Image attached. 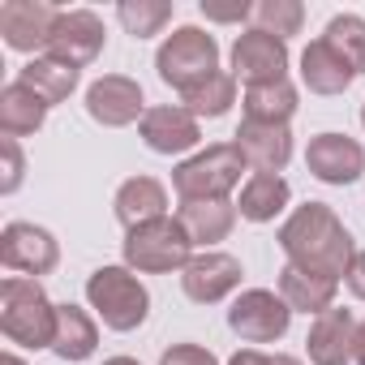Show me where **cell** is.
I'll return each instance as SVG.
<instances>
[{
    "label": "cell",
    "instance_id": "23",
    "mask_svg": "<svg viewBox=\"0 0 365 365\" xmlns=\"http://www.w3.org/2000/svg\"><path fill=\"white\" fill-rule=\"evenodd\" d=\"M99 348V331H95V318L78 305H56V339H52V352L61 361H86L91 352Z\"/></svg>",
    "mask_w": 365,
    "mask_h": 365
},
{
    "label": "cell",
    "instance_id": "8",
    "mask_svg": "<svg viewBox=\"0 0 365 365\" xmlns=\"http://www.w3.org/2000/svg\"><path fill=\"white\" fill-rule=\"evenodd\" d=\"M0 262L9 271H22V275H48L61 262V245H56V237L48 228L18 220V224H9L0 232Z\"/></svg>",
    "mask_w": 365,
    "mask_h": 365
},
{
    "label": "cell",
    "instance_id": "7",
    "mask_svg": "<svg viewBox=\"0 0 365 365\" xmlns=\"http://www.w3.org/2000/svg\"><path fill=\"white\" fill-rule=\"evenodd\" d=\"M288 322H292L288 301L275 297V292H267V288L241 292V297L232 301V309H228V327H232L245 344H271V339H279V335L288 331Z\"/></svg>",
    "mask_w": 365,
    "mask_h": 365
},
{
    "label": "cell",
    "instance_id": "13",
    "mask_svg": "<svg viewBox=\"0 0 365 365\" xmlns=\"http://www.w3.org/2000/svg\"><path fill=\"white\" fill-rule=\"evenodd\" d=\"M86 112H91V120H99V125H108V129H125V125H133L138 116H146V108H142V86H138L133 78H125V73H103V78L91 82V91H86Z\"/></svg>",
    "mask_w": 365,
    "mask_h": 365
},
{
    "label": "cell",
    "instance_id": "15",
    "mask_svg": "<svg viewBox=\"0 0 365 365\" xmlns=\"http://www.w3.org/2000/svg\"><path fill=\"white\" fill-rule=\"evenodd\" d=\"M142 142L155 150V155H180L202 142V129H198V116L185 112V108H146L142 116Z\"/></svg>",
    "mask_w": 365,
    "mask_h": 365
},
{
    "label": "cell",
    "instance_id": "28",
    "mask_svg": "<svg viewBox=\"0 0 365 365\" xmlns=\"http://www.w3.org/2000/svg\"><path fill=\"white\" fill-rule=\"evenodd\" d=\"M116 18H120V26L133 39H150V35H159L172 22V5L168 0H125V5L116 9Z\"/></svg>",
    "mask_w": 365,
    "mask_h": 365
},
{
    "label": "cell",
    "instance_id": "16",
    "mask_svg": "<svg viewBox=\"0 0 365 365\" xmlns=\"http://www.w3.org/2000/svg\"><path fill=\"white\" fill-rule=\"evenodd\" d=\"M305 348H309V361L314 365H348L352 361V348H356V318L348 309H327L314 318L309 335H305Z\"/></svg>",
    "mask_w": 365,
    "mask_h": 365
},
{
    "label": "cell",
    "instance_id": "17",
    "mask_svg": "<svg viewBox=\"0 0 365 365\" xmlns=\"http://www.w3.org/2000/svg\"><path fill=\"white\" fill-rule=\"evenodd\" d=\"M237 150L245 155V163L254 172H284V163L292 159V133L288 125H258V120H245L237 129Z\"/></svg>",
    "mask_w": 365,
    "mask_h": 365
},
{
    "label": "cell",
    "instance_id": "19",
    "mask_svg": "<svg viewBox=\"0 0 365 365\" xmlns=\"http://www.w3.org/2000/svg\"><path fill=\"white\" fill-rule=\"evenodd\" d=\"M301 82H305L314 95H344V91L356 82V73H352V65H348L327 39H314V43L301 52Z\"/></svg>",
    "mask_w": 365,
    "mask_h": 365
},
{
    "label": "cell",
    "instance_id": "2",
    "mask_svg": "<svg viewBox=\"0 0 365 365\" xmlns=\"http://www.w3.org/2000/svg\"><path fill=\"white\" fill-rule=\"evenodd\" d=\"M0 331L22 348H52L56 339V305L35 279L9 275L0 284Z\"/></svg>",
    "mask_w": 365,
    "mask_h": 365
},
{
    "label": "cell",
    "instance_id": "5",
    "mask_svg": "<svg viewBox=\"0 0 365 365\" xmlns=\"http://www.w3.org/2000/svg\"><path fill=\"white\" fill-rule=\"evenodd\" d=\"M194 241L190 232L180 228V220H150V224H138L125 232V262L133 271H146V275H168V271H185L194 262Z\"/></svg>",
    "mask_w": 365,
    "mask_h": 365
},
{
    "label": "cell",
    "instance_id": "18",
    "mask_svg": "<svg viewBox=\"0 0 365 365\" xmlns=\"http://www.w3.org/2000/svg\"><path fill=\"white\" fill-rule=\"evenodd\" d=\"M176 220H180V228L190 232L194 245H215V241H224L232 232L237 207L228 198H185L180 211H176Z\"/></svg>",
    "mask_w": 365,
    "mask_h": 365
},
{
    "label": "cell",
    "instance_id": "22",
    "mask_svg": "<svg viewBox=\"0 0 365 365\" xmlns=\"http://www.w3.org/2000/svg\"><path fill=\"white\" fill-rule=\"evenodd\" d=\"M43 120H48V103L26 82H9L5 91H0V129H5V138L39 133Z\"/></svg>",
    "mask_w": 365,
    "mask_h": 365
},
{
    "label": "cell",
    "instance_id": "9",
    "mask_svg": "<svg viewBox=\"0 0 365 365\" xmlns=\"http://www.w3.org/2000/svg\"><path fill=\"white\" fill-rule=\"evenodd\" d=\"M56 22H61V9L48 5V0H5L0 5V35L14 52L48 48Z\"/></svg>",
    "mask_w": 365,
    "mask_h": 365
},
{
    "label": "cell",
    "instance_id": "3",
    "mask_svg": "<svg viewBox=\"0 0 365 365\" xmlns=\"http://www.w3.org/2000/svg\"><path fill=\"white\" fill-rule=\"evenodd\" d=\"M155 69L168 86L190 95L194 86H202L207 78L220 73V43H215V35H207L198 26H180L163 39V48L155 56Z\"/></svg>",
    "mask_w": 365,
    "mask_h": 365
},
{
    "label": "cell",
    "instance_id": "37",
    "mask_svg": "<svg viewBox=\"0 0 365 365\" xmlns=\"http://www.w3.org/2000/svg\"><path fill=\"white\" fill-rule=\"evenodd\" d=\"M271 365H301V361H297V356H284V352H279V356H271Z\"/></svg>",
    "mask_w": 365,
    "mask_h": 365
},
{
    "label": "cell",
    "instance_id": "12",
    "mask_svg": "<svg viewBox=\"0 0 365 365\" xmlns=\"http://www.w3.org/2000/svg\"><path fill=\"white\" fill-rule=\"evenodd\" d=\"M305 168L327 185H352L365 172V150L348 133H318L305 146Z\"/></svg>",
    "mask_w": 365,
    "mask_h": 365
},
{
    "label": "cell",
    "instance_id": "38",
    "mask_svg": "<svg viewBox=\"0 0 365 365\" xmlns=\"http://www.w3.org/2000/svg\"><path fill=\"white\" fill-rule=\"evenodd\" d=\"M103 365H138L133 356H112V361H103Z\"/></svg>",
    "mask_w": 365,
    "mask_h": 365
},
{
    "label": "cell",
    "instance_id": "6",
    "mask_svg": "<svg viewBox=\"0 0 365 365\" xmlns=\"http://www.w3.org/2000/svg\"><path fill=\"white\" fill-rule=\"evenodd\" d=\"M245 155L237 150V142H220V146H207L202 155L176 163L172 172V185L180 194V202L185 198H228L237 190V180L245 172Z\"/></svg>",
    "mask_w": 365,
    "mask_h": 365
},
{
    "label": "cell",
    "instance_id": "33",
    "mask_svg": "<svg viewBox=\"0 0 365 365\" xmlns=\"http://www.w3.org/2000/svg\"><path fill=\"white\" fill-rule=\"evenodd\" d=\"M344 279H348V292L365 301V254H356V258H352V267H348V275H344Z\"/></svg>",
    "mask_w": 365,
    "mask_h": 365
},
{
    "label": "cell",
    "instance_id": "30",
    "mask_svg": "<svg viewBox=\"0 0 365 365\" xmlns=\"http://www.w3.org/2000/svg\"><path fill=\"white\" fill-rule=\"evenodd\" d=\"M301 22H305L301 0H262V5H254V31H267L275 39L297 35Z\"/></svg>",
    "mask_w": 365,
    "mask_h": 365
},
{
    "label": "cell",
    "instance_id": "21",
    "mask_svg": "<svg viewBox=\"0 0 365 365\" xmlns=\"http://www.w3.org/2000/svg\"><path fill=\"white\" fill-rule=\"evenodd\" d=\"M163 211H168V194L155 176H129L116 190V220L125 224V232L138 228V224L163 220Z\"/></svg>",
    "mask_w": 365,
    "mask_h": 365
},
{
    "label": "cell",
    "instance_id": "10",
    "mask_svg": "<svg viewBox=\"0 0 365 365\" xmlns=\"http://www.w3.org/2000/svg\"><path fill=\"white\" fill-rule=\"evenodd\" d=\"M232 73L245 78V86H267L288 78V43L267 31H245L232 43Z\"/></svg>",
    "mask_w": 365,
    "mask_h": 365
},
{
    "label": "cell",
    "instance_id": "24",
    "mask_svg": "<svg viewBox=\"0 0 365 365\" xmlns=\"http://www.w3.org/2000/svg\"><path fill=\"white\" fill-rule=\"evenodd\" d=\"M288 198H292V190H288L284 176H275V172H254V176L245 180V190H241L237 211H241L250 224H271V220L288 207Z\"/></svg>",
    "mask_w": 365,
    "mask_h": 365
},
{
    "label": "cell",
    "instance_id": "29",
    "mask_svg": "<svg viewBox=\"0 0 365 365\" xmlns=\"http://www.w3.org/2000/svg\"><path fill=\"white\" fill-rule=\"evenodd\" d=\"M180 99H185V112H194V116H224L232 108V99H237V78L215 73L202 86H194L190 95H180Z\"/></svg>",
    "mask_w": 365,
    "mask_h": 365
},
{
    "label": "cell",
    "instance_id": "34",
    "mask_svg": "<svg viewBox=\"0 0 365 365\" xmlns=\"http://www.w3.org/2000/svg\"><path fill=\"white\" fill-rule=\"evenodd\" d=\"M202 14H207L211 22H241V18H254L250 5H241V9H211V5H202Z\"/></svg>",
    "mask_w": 365,
    "mask_h": 365
},
{
    "label": "cell",
    "instance_id": "35",
    "mask_svg": "<svg viewBox=\"0 0 365 365\" xmlns=\"http://www.w3.org/2000/svg\"><path fill=\"white\" fill-rule=\"evenodd\" d=\"M228 365H271V356H267V352H258V348H241Z\"/></svg>",
    "mask_w": 365,
    "mask_h": 365
},
{
    "label": "cell",
    "instance_id": "31",
    "mask_svg": "<svg viewBox=\"0 0 365 365\" xmlns=\"http://www.w3.org/2000/svg\"><path fill=\"white\" fill-rule=\"evenodd\" d=\"M159 365H220V361H215V352L202 348V344H172V348L159 356Z\"/></svg>",
    "mask_w": 365,
    "mask_h": 365
},
{
    "label": "cell",
    "instance_id": "11",
    "mask_svg": "<svg viewBox=\"0 0 365 365\" xmlns=\"http://www.w3.org/2000/svg\"><path fill=\"white\" fill-rule=\"evenodd\" d=\"M99 52H103V22H99V14H91V9H61V22L52 31L48 56L65 61L73 69H86Z\"/></svg>",
    "mask_w": 365,
    "mask_h": 365
},
{
    "label": "cell",
    "instance_id": "40",
    "mask_svg": "<svg viewBox=\"0 0 365 365\" xmlns=\"http://www.w3.org/2000/svg\"><path fill=\"white\" fill-rule=\"evenodd\" d=\"M361 125H365V103H361Z\"/></svg>",
    "mask_w": 365,
    "mask_h": 365
},
{
    "label": "cell",
    "instance_id": "20",
    "mask_svg": "<svg viewBox=\"0 0 365 365\" xmlns=\"http://www.w3.org/2000/svg\"><path fill=\"white\" fill-rule=\"evenodd\" d=\"M335 292H339V279L331 275H318V271H301V267H284L279 271V297L288 301V309H301V314H327L335 305Z\"/></svg>",
    "mask_w": 365,
    "mask_h": 365
},
{
    "label": "cell",
    "instance_id": "32",
    "mask_svg": "<svg viewBox=\"0 0 365 365\" xmlns=\"http://www.w3.org/2000/svg\"><path fill=\"white\" fill-rule=\"evenodd\" d=\"M0 155H5V180H0V194H14L22 185V150H18V138L0 142Z\"/></svg>",
    "mask_w": 365,
    "mask_h": 365
},
{
    "label": "cell",
    "instance_id": "36",
    "mask_svg": "<svg viewBox=\"0 0 365 365\" xmlns=\"http://www.w3.org/2000/svg\"><path fill=\"white\" fill-rule=\"evenodd\" d=\"M352 361L365 365V322H356V348H352Z\"/></svg>",
    "mask_w": 365,
    "mask_h": 365
},
{
    "label": "cell",
    "instance_id": "39",
    "mask_svg": "<svg viewBox=\"0 0 365 365\" xmlns=\"http://www.w3.org/2000/svg\"><path fill=\"white\" fill-rule=\"evenodd\" d=\"M0 365H26L22 356H14V352H5V361H0Z\"/></svg>",
    "mask_w": 365,
    "mask_h": 365
},
{
    "label": "cell",
    "instance_id": "26",
    "mask_svg": "<svg viewBox=\"0 0 365 365\" xmlns=\"http://www.w3.org/2000/svg\"><path fill=\"white\" fill-rule=\"evenodd\" d=\"M297 112V86L284 82H267V86H245V120L258 125H288Z\"/></svg>",
    "mask_w": 365,
    "mask_h": 365
},
{
    "label": "cell",
    "instance_id": "1",
    "mask_svg": "<svg viewBox=\"0 0 365 365\" xmlns=\"http://www.w3.org/2000/svg\"><path fill=\"white\" fill-rule=\"evenodd\" d=\"M279 250L288 254L292 267L301 271H318V275H348L356 250H352V232L339 224V215L327 202H305L288 215V224L279 228Z\"/></svg>",
    "mask_w": 365,
    "mask_h": 365
},
{
    "label": "cell",
    "instance_id": "14",
    "mask_svg": "<svg viewBox=\"0 0 365 365\" xmlns=\"http://www.w3.org/2000/svg\"><path fill=\"white\" fill-rule=\"evenodd\" d=\"M241 275L245 271H241V262L232 254L207 250V254H198L185 271H180V288H185V297L198 301V305H215V301H224L228 292L241 288Z\"/></svg>",
    "mask_w": 365,
    "mask_h": 365
},
{
    "label": "cell",
    "instance_id": "4",
    "mask_svg": "<svg viewBox=\"0 0 365 365\" xmlns=\"http://www.w3.org/2000/svg\"><path fill=\"white\" fill-rule=\"evenodd\" d=\"M86 301L112 331H138L150 314V292L125 267H99L86 279Z\"/></svg>",
    "mask_w": 365,
    "mask_h": 365
},
{
    "label": "cell",
    "instance_id": "27",
    "mask_svg": "<svg viewBox=\"0 0 365 365\" xmlns=\"http://www.w3.org/2000/svg\"><path fill=\"white\" fill-rule=\"evenodd\" d=\"M348 65H352V73L361 78L365 73V22L356 18V14H339V18H331L327 22V35H322Z\"/></svg>",
    "mask_w": 365,
    "mask_h": 365
},
{
    "label": "cell",
    "instance_id": "25",
    "mask_svg": "<svg viewBox=\"0 0 365 365\" xmlns=\"http://www.w3.org/2000/svg\"><path fill=\"white\" fill-rule=\"evenodd\" d=\"M18 82H26V86H31L48 108H52V103H65V99L73 95V86H78V69H73V65H65V61L39 56V61L22 65Z\"/></svg>",
    "mask_w": 365,
    "mask_h": 365
}]
</instances>
